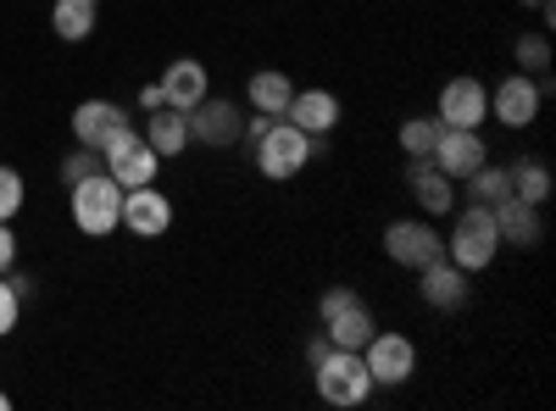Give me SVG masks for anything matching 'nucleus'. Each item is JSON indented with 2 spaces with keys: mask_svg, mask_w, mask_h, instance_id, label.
Returning a JSON list of instances; mask_svg holds the SVG:
<instances>
[{
  "mask_svg": "<svg viewBox=\"0 0 556 411\" xmlns=\"http://www.w3.org/2000/svg\"><path fill=\"white\" fill-rule=\"evenodd\" d=\"M323 334H329V339H334L340 350H362L367 339H374V334H379V323H374V311H367V306L356 300V306H345V311H334V317H329V323H323Z\"/></svg>",
  "mask_w": 556,
  "mask_h": 411,
  "instance_id": "obj_20",
  "label": "nucleus"
},
{
  "mask_svg": "<svg viewBox=\"0 0 556 411\" xmlns=\"http://www.w3.org/2000/svg\"><path fill=\"white\" fill-rule=\"evenodd\" d=\"M384 256L395 261V267H429V261H440L445 256V234L434 228V217H401V222H390L384 228Z\"/></svg>",
  "mask_w": 556,
  "mask_h": 411,
  "instance_id": "obj_5",
  "label": "nucleus"
},
{
  "mask_svg": "<svg viewBox=\"0 0 556 411\" xmlns=\"http://www.w3.org/2000/svg\"><path fill=\"white\" fill-rule=\"evenodd\" d=\"M329 350H334V339H329V334H317V339H306V368H317V361L329 356Z\"/></svg>",
  "mask_w": 556,
  "mask_h": 411,
  "instance_id": "obj_32",
  "label": "nucleus"
},
{
  "mask_svg": "<svg viewBox=\"0 0 556 411\" xmlns=\"http://www.w3.org/2000/svg\"><path fill=\"white\" fill-rule=\"evenodd\" d=\"M67 211L78 222V234L106 240V234H117V228H123V184H117L106 167L89 172V178H78V184H67Z\"/></svg>",
  "mask_w": 556,
  "mask_h": 411,
  "instance_id": "obj_1",
  "label": "nucleus"
},
{
  "mask_svg": "<svg viewBox=\"0 0 556 411\" xmlns=\"http://www.w3.org/2000/svg\"><path fill=\"white\" fill-rule=\"evenodd\" d=\"M190 117V140H201V145H212V151H228L240 140V128H245V106H235V101H201V106H190L184 112Z\"/></svg>",
  "mask_w": 556,
  "mask_h": 411,
  "instance_id": "obj_12",
  "label": "nucleus"
},
{
  "mask_svg": "<svg viewBox=\"0 0 556 411\" xmlns=\"http://www.w3.org/2000/svg\"><path fill=\"white\" fill-rule=\"evenodd\" d=\"M12 261H17V234L0 222V272H12Z\"/></svg>",
  "mask_w": 556,
  "mask_h": 411,
  "instance_id": "obj_31",
  "label": "nucleus"
},
{
  "mask_svg": "<svg viewBox=\"0 0 556 411\" xmlns=\"http://www.w3.org/2000/svg\"><path fill=\"white\" fill-rule=\"evenodd\" d=\"M440 128H445L440 117H406V123H401V151H406L412 162H424V156L434 151V140H440Z\"/></svg>",
  "mask_w": 556,
  "mask_h": 411,
  "instance_id": "obj_24",
  "label": "nucleus"
},
{
  "mask_svg": "<svg viewBox=\"0 0 556 411\" xmlns=\"http://www.w3.org/2000/svg\"><path fill=\"white\" fill-rule=\"evenodd\" d=\"M139 106L156 112V106H167V101H162V89H156V84H146V95H139Z\"/></svg>",
  "mask_w": 556,
  "mask_h": 411,
  "instance_id": "obj_33",
  "label": "nucleus"
},
{
  "mask_svg": "<svg viewBox=\"0 0 556 411\" xmlns=\"http://www.w3.org/2000/svg\"><path fill=\"white\" fill-rule=\"evenodd\" d=\"M251 156H256V172H262V178L285 184V178L306 172V162H312V133H301L295 123L278 117V123L262 133V140L251 145Z\"/></svg>",
  "mask_w": 556,
  "mask_h": 411,
  "instance_id": "obj_4",
  "label": "nucleus"
},
{
  "mask_svg": "<svg viewBox=\"0 0 556 411\" xmlns=\"http://www.w3.org/2000/svg\"><path fill=\"white\" fill-rule=\"evenodd\" d=\"M506 178H513V195H518V201H529V206H545V201H551V190H556L551 167H545V162H534V156L513 162V167H506Z\"/></svg>",
  "mask_w": 556,
  "mask_h": 411,
  "instance_id": "obj_23",
  "label": "nucleus"
},
{
  "mask_svg": "<svg viewBox=\"0 0 556 411\" xmlns=\"http://www.w3.org/2000/svg\"><path fill=\"white\" fill-rule=\"evenodd\" d=\"M146 145H151L162 162L184 156V151H190V117H184L178 106H156L151 123H146Z\"/></svg>",
  "mask_w": 556,
  "mask_h": 411,
  "instance_id": "obj_19",
  "label": "nucleus"
},
{
  "mask_svg": "<svg viewBox=\"0 0 556 411\" xmlns=\"http://www.w3.org/2000/svg\"><path fill=\"white\" fill-rule=\"evenodd\" d=\"M156 89H162L167 106L190 112V106H201V101L212 95V78H206V67H201L195 56H178V62H167V73L156 78Z\"/></svg>",
  "mask_w": 556,
  "mask_h": 411,
  "instance_id": "obj_17",
  "label": "nucleus"
},
{
  "mask_svg": "<svg viewBox=\"0 0 556 411\" xmlns=\"http://www.w3.org/2000/svg\"><path fill=\"white\" fill-rule=\"evenodd\" d=\"M101 162H106V172L117 178L123 190H139V184H156V167H162V156L146 145V133H123V140H112L106 151H101Z\"/></svg>",
  "mask_w": 556,
  "mask_h": 411,
  "instance_id": "obj_8",
  "label": "nucleus"
},
{
  "mask_svg": "<svg viewBox=\"0 0 556 411\" xmlns=\"http://www.w3.org/2000/svg\"><path fill=\"white\" fill-rule=\"evenodd\" d=\"M245 101L256 112H267V117H285V106L295 101V84H290V73H251Z\"/></svg>",
  "mask_w": 556,
  "mask_h": 411,
  "instance_id": "obj_22",
  "label": "nucleus"
},
{
  "mask_svg": "<svg viewBox=\"0 0 556 411\" xmlns=\"http://www.w3.org/2000/svg\"><path fill=\"white\" fill-rule=\"evenodd\" d=\"M429 162L451 178V184H462V178H473L479 162H490V145H484L479 128H440V140H434Z\"/></svg>",
  "mask_w": 556,
  "mask_h": 411,
  "instance_id": "obj_9",
  "label": "nucleus"
},
{
  "mask_svg": "<svg viewBox=\"0 0 556 411\" xmlns=\"http://www.w3.org/2000/svg\"><path fill=\"white\" fill-rule=\"evenodd\" d=\"M501 256V234H495V211L490 206H462L451 234H445V261H456L462 272H484Z\"/></svg>",
  "mask_w": 556,
  "mask_h": 411,
  "instance_id": "obj_2",
  "label": "nucleus"
},
{
  "mask_svg": "<svg viewBox=\"0 0 556 411\" xmlns=\"http://www.w3.org/2000/svg\"><path fill=\"white\" fill-rule=\"evenodd\" d=\"M101 167H106L101 151H89V145H84V151H67V156H62V184H78V178L101 172Z\"/></svg>",
  "mask_w": 556,
  "mask_h": 411,
  "instance_id": "obj_28",
  "label": "nucleus"
},
{
  "mask_svg": "<svg viewBox=\"0 0 556 411\" xmlns=\"http://www.w3.org/2000/svg\"><path fill=\"white\" fill-rule=\"evenodd\" d=\"M434 117H440L445 128H484V117H490V89H484L473 73H456V78H445Z\"/></svg>",
  "mask_w": 556,
  "mask_h": 411,
  "instance_id": "obj_7",
  "label": "nucleus"
},
{
  "mask_svg": "<svg viewBox=\"0 0 556 411\" xmlns=\"http://www.w3.org/2000/svg\"><path fill=\"white\" fill-rule=\"evenodd\" d=\"M356 300H362V295H356L351 284H329V290L317 295V317H323V323H329L334 311H345V306H356Z\"/></svg>",
  "mask_w": 556,
  "mask_h": 411,
  "instance_id": "obj_29",
  "label": "nucleus"
},
{
  "mask_svg": "<svg viewBox=\"0 0 556 411\" xmlns=\"http://www.w3.org/2000/svg\"><path fill=\"white\" fill-rule=\"evenodd\" d=\"M0 411H12V395L7 389H0Z\"/></svg>",
  "mask_w": 556,
  "mask_h": 411,
  "instance_id": "obj_34",
  "label": "nucleus"
},
{
  "mask_svg": "<svg viewBox=\"0 0 556 411\" xmlns=\"http://www.w3.org/2000/svg\"><path fill=\"white\" fill-rule=\"evenodd\" d=\"M123 228H128L134 240H162L167 228H173V201L156 184L123 190Z\"/></svg>",
  "mask_w": 556,
  "mask_h": 411,
  "instance_id": "obj_13",
  "label": "nucleus"
},
{
  "mask_svg": "<svg viewBox=\"0 0 556 411\" xmlns=\"http://www.w3.org/2000/svg\"><path fill=\"white\" fill-rule=\"evenodd\" d=\"M473 272H462L456 261H429V267H417V295H424V306L429 311H462L473 300Z\"/></svg>",
  "mask_w": 556,
  "mask_h": 411,
  "instance_id": "obj_10",
  "label": "nucleus"
},
{
  "mask_svg": "<svg viewBox=\"0 0 556 411\" xmlns=\"http://www.w3.org/2000/svg\"><path fill=\"white\" fill-rule=\"evenodd\" d=\"M17 211H23V172L0 167V222H12Z\"/></svg>",
  "mask_w": 556,
  "mask_h": 411,
  "instance_id": "obj_27",
  "label": "nucleus"
},
{
  "mask_svg": "<svg viewBox=\"0 0 556 411\" xmlns=\"http://www.w3.org/2000/svg\"><path fill=\"white\" fill-rule=\"evenodd\" d=\"M523 7H540V0H523Z\"/></svg>",
  "mask_w": 556,
  "mask_h": 411,
  "instance_id": "obj_35",
  "label": "nucleus"
},
{
  "mask_svg": "<svg viewBox=\"0 0 556 411\" xmlns=\"http://www.w3.org/2000/svg\"><path fill=\"white\" fill-rule=\"evenodd\" d=\"M96 17H101V0H56V7H51V28H56V39H67V44H78V39L96 34Z\"/></svg>",
  "mask_w": 556,
  "mask_h": 411,
  "instance_id": "obj_21",
  "label": "nucleus"
},
{
  "mask_svg": "<svg viewBox=\"0 0 556 411\" xmlns=\"http://www.w3.org/2000/svg\"><path fill=\"white\" fill-rule=\"evenodd\" d=\"M468 184H473V201L479 206H495V201L513 195V178H506V167H495V162H479Z\"/></svg>",
  "mask_w": 556,
  "mask_h": 411,
  "instance_id": "obj_25",
  "label": "nucleus"
},
{
  "mask_svg": "<svg viewBox=\"0 0 556 411\" xmlns=\"http://www.w3.org/2000/svg\"><path fill=\"white\" fill-rule=\"evenodd\" d=\"M128 128H134L128 123V106H117V101H84L73 112V140L89 145V151H106L112 140H123Z\"/></svg>",
  "mask_w": 556,
  "mask_h": 411,
  "instance_id": "obj_14",
  "label": "nucleus"
},
{
  "mask_svg": "<svg viewBox=\"0 0 556 411\" xmlns=\"http://www.w3.org/2000/svg\"><path fill=\"white\" fill-rule=\"evenodd\" d=\"M513 56L523 62V73H545V67H551V39H545V34H518Z\"/></svg>",
  "mask_w": 556,
  "mask_h": 411,
  "instance_id": "obj_26",
  "label": "nucleus"
},
{
  "mask_svg": "<svg viewBox=\"0 0 556 411\" xmlns=\"http://www.w3.org/2000/svg\"><path fill=\"white\" fill-rule=\"evenodd\" d=\"M312 378H317V395L329 406H362L367 395L379 389L374 373H367V361H362V350H340V345L317 361Z\"/></svg>",
  "mask_w": 556,
  "mask_h": 411,
  "instance_id": "obj_3",
  "label": "nucleus"
},
{
  "mask_svg": "<svg viewBox=\"0 0 556 411\" xmlns=\"http://www.w3.org/2000/svg\"><path fill=\"white\" fill-rule=\"evenodd\" d=\"M362 361H367V373H374V384H384V389H401L412 373H417V345L406 339V334H374L362 345Z\"/></svg>",
  "mask_w": 556,
  "mask_h": 411,
  "instance_id": "obj_6",
  "label": "nucleus"
},
{
  "mask_svg": "<svg viewBox=\"0 0 556 411\" xmlns=\"http://www.w3.org/2000/svg\"><path fill=\"white\" fill-rule=\"evenodd\" d=\"M340 117H345V106H340V95L334 89H295V101L285 106V123H295L301 133H334L340 128Z\"/></svg>",
  "mask_w": 556,
  "mask_h": 411,
  "instance_id": "obj_15",
  "label": "nucleus"
},
{
  "mask_svg": "<svg viewBox=\"0 0 556 411\" xmlns=\"http://www.w3.org/2000/svg\"><path fill=\"white\" fill-rule=\"evenodd\" d=\"M17 317H23V300H17L12 279H7V272H0V339H7V334L17 329Z\"/></svg>",
  "mask_w": 556,
  "mask_h": 411,
  "instance_id": "obj_30",
  "label": "nucleus"
},
{
  "mask_svg": "<svg viewBox=\"0 0 556 411\" xmlns=\"http://www.w3.org/2000/svg\"><path fill=\"white\" fill-rule=\"evenodd\" d=\"M490 211H495V234H501V245L534 251V245L545 240V217H540V206H529V201H518V195H506V201H495Z\"/></svg>",
  "mask_w": 556,
  "mask_h": 411,
  "instance_id": "obj_16",
  "label": "nucleus"
},
{
  "mask_svg": "<svg viewBox=\"0 0 556 411\" xmlns=\"http://www.w3.org/2000/svg\"><path fill=\"white\" fill-rule=\"evenodd\" d=\"M406 184H412V201L424 206L429 217H445V211H456V184H451V178H445V172H440L429 156L406 167Z\"/></svg>",
  "mask_w": 556,
  "mask_h": 411,
  "instance_id": "obj_18",
  "label": "nucleus"
},
{
  "mask_svg": "<svg viewBox=\"0 0 556 411\" xmlns=\"http://www.w3.org/2000/svg\"><path fill=\"white\" fill-rule=\"evenodd\" d=\"M540 84H534V73H513V78H501L495 89H490V117L501 123V128H529L534 117H540Z\"/></svg>",
  "mask_w": 556,
  "mask_h": 411,
  "instance_id": "obj_11",
  "label": "nucleus"
}]
</instances>
